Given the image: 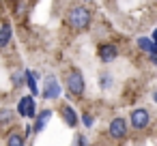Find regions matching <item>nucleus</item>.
<instances>
[{"label": "nucleus", "mask_w": 157, "mask_h": 146, "mask_svg": "<svg viewBox=\"0 0 157 146\" xmlns=\"http://www.w3.org/2000/svg\"><path fill=\"white\" fill-rule=\"evenodd\" d=\"M11 35H13L11 32V24H2V26H0V50L11 43Z\"/></svg>", "instance_id": "9b49d317"}, {"label": "nucleus", "mask_w": 157, "mask_h": 146, "mask_svg": "<svg viewBox=\"0 0 157 146\" xmlns=\"http://www.w3.org/2000/svg\"><path fill=\"white\" fill-rule=\"evenodd\" d=\"M11 118H13V112L11 110H2V112H0V122H2V125L11 122Z\"/></svg>", "instance_id": "4468645a"}, {"label": "nucleus", "mask_w": 157, "mask_h": 146, "mask_svg": "<svg viewBox=\"0 0 157 146\" xmlns=\"http://www.w3.org/2000/svg\"><path fill=\"white\" fill-rule=\"evenodd\" d=\"M138 47H140V50H144L148 56H155V52H157V47H155L153 39H146V37H140V39H138Z\"/></svg>", "instance_id": "f8f14e48"}, {"label": "nucleus", "mask_w": 157, "mask_h": 146, "mask_svg": "<svg viewBox=\"0 0 157 146\" xmlns=\"http://www.w3.org/2000/svg\"><path fill=\"white\" fill-rule=\"evenodd\" d=\"M78 144H80V146H86V137H84V135H78Z\"/></svg>", "instance_id": "f3484780"}, {"label": "nucleus", "mask_w": 157, "mask_h": 146, "mask_svg": "<svg viewBox=\"0 0 157 146\" xmlns=\"http://www.w3.org/2000/svg\"><path fill=\"white\" fill-rule=\"evenodd\" d=\"M24 82H26V86L30 88V92H33V95H37V92H39V88H37V77H35V73H33V71H26V73H24Z\"/></svg>", "instance_id": "ddd939ff"}, {"label": "nucleus", "mask_w": 157, "mask_h": 146, "mask_svg": "<svg viewBox=\"0 0 157 146\" xmlns=\"http://www.w3.org/2000/svg\"><path fill=\"white\" fill-rule=\"evenodd\" d=\"M82 122H84V127H93V125H95V116L88 114V112H84V114H82Z\"/></svg>", "instance_id": "2eb2a0df"}, {"label": "nucleus", "mask_w": 157, "mask_h": 146, "mask_svg": "<svg viewBox=\"0 0 157 146\" xmlns=\"http://www.w3.org/2000/svg\"><path fill=\"white\" fill-rule=\"evenodd\" d=\"M11 80H13V86H22V84H24V75H22V73H13Z\"/></svg>", "instance_id": "dca6fc26"}, {"label": "nucleus", "mask_w": 157, "mask_h": 146, "mask_svg": "<svg viewBox=\"0 0 157 146\" xmlns=\"http://www.w3.org/2000/svg\"><path fill=\"white\" fill-rule=\"evenodd\" d=\"M7 146H26V135L20 129H13L7 137Z\"/></svg>", "instance_id": "1a4fd4ad"}, {"label": "nucleus", "mask_w": 157, "mask_h": 146, "mask_svg": "<svg viewBox=\"0 0 157 146\" xmlns=\"http://www.w3.org/2000/svg\"><path fill=\"white\" fill-rule=\"evenodd\" d=\"M50 116H52V110H43L39 116H37V120H35V127H33V131L35 133H39V131H43L45 129V125H48V120H50Z\"/></svg>", "instance_id": "9d476101"}, {"label": "nucleus", "mask_w": 157, "mask_h": 146, "mask_svg": "<svg viewBox=\"0 0 157 146\" xmlns=\"http://www.w3.org/2000/svg\"><path fill=\"white\" fill-rule=\"evenodd\" d=\"M108 133H110V137H114V140H123V137L127 135V120H125L123 116H114V118L110 120Z\"/></svg>", "instance_id": "20e7f679"}, {"label": "nucleus", "mask_w": 157, "mask_h": 146, "mask_svg": "<svg viewBox=\"0 0 157 146\" xmlns=\"http://www.w3.org/2000/svg\"><path fill=\"white\" fill-rule=\"evenodd\" d=\"M67 22H69V26H71L73 30L82 32V30H88V26H90V22H93V13H90L88 7L75 5V7H71L69 13H67Z\"/></svg>", "instance_id": "f257e3e1"}, {"label": "nucleus", "mask_w": 157, "mask_h": 146, "mask_svg": "<svg viewBox=\"0 0 157 146\" xmlns=\"http://www.w3.org/2000/svg\"><path fill=\"white\" fill-rule=\"evenodd\" d=\"M17 114L24 118H35V101L33 97H22L17 103Z\"/></svg>", "instance_id": "0eeeda50"}, {"label": "nucleus", "mask_w": 157, "mask_h": 146, "mask_svg": "<svg viewBox=\"0 0 157 146\" xmlns=\"http://www.w3.org/2000/svg\"><path fill=\"white\" fill-rule=\"evenodd\" d=\"M97 54H99L101 62H112V60L118 58V47H116L114 43H101Z\"/></svg>", "instance_id": "423d86ee"}, {"label": "nucleus", "mask_w": 157, "mask_h": 146, "mask_svg": "<svg viewBox=\"0 0 157 146\" xmlns=\"http://www.w3.org/2000/svg\"><path fill=\"white\" fill-rule=\"evenodd\" d=\"M129 122H131V127H133L136 131L146 129V127L151 125V114H148V110H146V107H136V110L129 114Z\"/></svg>", "instance_id": "7ed1b4c3"}, {"label": "nucleus", "mask_w": 157, "mask_h": 146, "mask_svg": "<svg viewBox=\"0 0 157 146\" xmlns=\"http://www.w3.org/2000/svg\"><path fill=\"white\" fill-rule=\"evenodd\" d=\"M60 116H63L65 125H69V127H78V122H80L78 112H75L69 103H63V105H60Z\"/></svg>", "instance_id": "6e6552de"}, {"label": "nucleus", "mask_w": 157, "mask_h": 146, "mask_svg": "<svg viewBox=\"0 0 157 146\" xmlns=\"http://www.w3.org/2000/svg\"><path fill=\"white\" fill-rule=\"evenodd\" d=\"M65 84H67V92L73 95V97H82L84 95V75L80 69H69L67 71V77H65Z\"/></svg>", "instance_id": "f03ea898"}, {"label": "nucleus", "mask_w": 157, "mask_h": 146, "mask_svg": "<svg viewBox=\"0 0 157 146\" xmlns=\"http://www.w3.org/2000/svg\"><path fill=\"white\" fill-rule=\"evenodd\" d=\"M43 97L45 99H58L60 97V84L54 75L45 77V86H43Z\"/></svg>", "instance_id": "39448f33"}]
</instances>
